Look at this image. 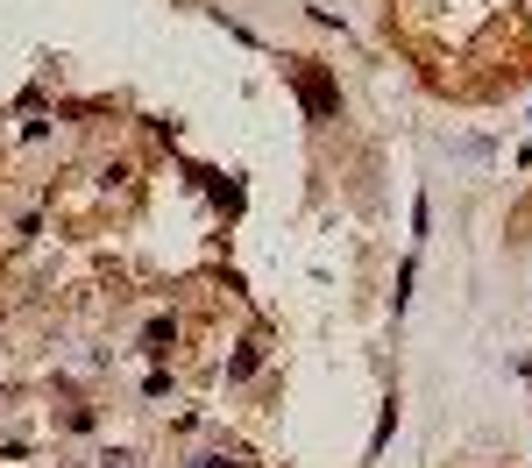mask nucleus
<instances>
[{"label":"nucleus","instance_id":"nucleus-1","mask_svg":"<svg viewBox=\"0 0 532 468\" xmlns=\"http://www.w3.org/2000/svg\"><path fill=\"white\" fill-rule=\"evenodd\" d=\"M298 100H306V114H313V121H327L341 93H334V78H327L320 64H306V71H298Z\"/></svg>","mask_w":532,"mask_h":468},{"label":"nucleus","instance_id":"nucleus-3","mask_svg":"<svg viewBox=\"0 0 532 468\" xmlns=\"http://www.w3.org/2000/svg\"><path fill=\"white\" fill-rule=\"evenodd\" d=\"M171 341H178V327H171V320H157V327L142 334V348H149V355H171Z\"/></svg>","mask_w":532,"mask_h":468},{"label":"nucleus","instance_id":"nucleus-2","mask_svg":"<svg viewBox=\"0 0 532 468\" xmlns=\"http://www.w3.org/2000/svg\"><path fill=\"white\" fill-rule=\"evenodd\" d=\"M256 369H263V341H242V348H235V362H227V376L242 383V376H256Z\"/></svg>","mask_w":532,"mask_h":468},{"label":"nucleus","instance_id":"nucleus-4","mask_svg":"<svg viewBox=\"0 0 532 468\" xmlns=\"http://www.w3.org/2000/svg\"><path fill=\"white\" fill-rule=\"evenodd\" d=\"M192 468H242V454H192Z\"/></svg>","mask_w":532,"mask_h":468}]
</instances>
